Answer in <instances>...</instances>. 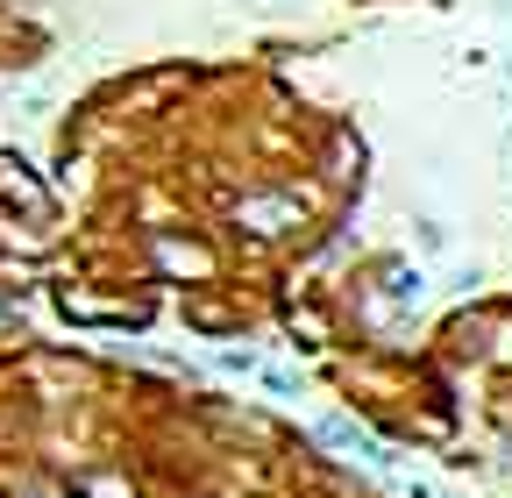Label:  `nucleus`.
<instances>
[{
    "instance_id": "nucleus-1",
    "label": "nucleus",
    "mask_w": 512,
    "mask_h": 498,
    "mask_svg": "<svg viewBox=\"0 0 512 498\" xmlns=\"http://www.w3.org/2000/svg\"><path fill=\"white\" fill-rule=\"evenodd\" d=\"M228 214H235V228H242V235H256V242H278V235L306 228V200H299V193H285V185H256V193H242Z\"/></svg>"
},
{
    "instance_id": "nucleus-2",
    "label": "nucleus",
    "mask_w": 512,
    "mask_h": 498,
    "mask_svg": "<svg viewBox=\"0 0 512 498\" xmlns=\"http://www.w3.org/2000/svg\"><path fill=\"white\" fill-rule=\"evenodd\" d=\"M0 200H8L15 214H29V221H43V214H50V193H43V185H36L15 157H0Z\"/></svg>"
},
{
    "instance_id": "nucleus-3",
    "label": "nucleus",
    "mask_w": 512,
    "mask_h": 498,
    "mask_svg": "<svg viewBox=\"0 0 512 498\" xmlns=\"http://www.w3.org/2000/svg\"><path fill=\"white\" fill-rule=\"evenodd\" d=\"M72 491H79V498H136V484L114 477V470H79V477H72Z\"/></svg>"
},
{
    "instance_id": "nucleus-4",
    "label": "nucleus",
    "mask_w": 512,
    "mask_h": 498,
    "mask_svg": "<svg viewBox=\"0 0 512 498\" xmlns=\"http://www.w3.org/2000/svg\"><path fill=\"white\" fill-rule=\"evenodd\" d=\"M157 264H171V271H214V257H207V249H192V242H157Z\"/></svg>"
},
{
    "instance_id": "nucleus-5",
    "label": "nucleus",
    "mask_w": 512,
    "mask_h": 498,
    "mask_svg": "<svg viewBox=\"0 0 512 498\" xmlns=\"http://www.w3.org/2000/svg\"><path fill=\"white\" fill-rule=\"evenodd\" d=\"M384 292H392L399 306H420V271H406V264H384Z\"/></svg>"
},
{
    "instance_id": "nucleus-6",
    "label": "nucleus",
    "mask_w": 512,
    "mask_h": 498,
    "mask_svg": "<svg viewBox=\"0 0 512 498\" xmlns=\"http://www.w3.org/2000/svg\"><path fill=\"white\" fill-rule=\"evenodd\" d=\"M313 442H328V449H363V434H356V427H349L342 413H328V420L313 427Z\"/></svg>"
},
{
    "instance_id": "nucleus-7",
    "label": "nucleus",
    "mask_w": 512,
    "mask_h": 498,
    "mask_svg": "<svg viewBox=\"0 0 512 498\" xmlns=\"http://www.w3.org/2000/svg\"><path fill=\"white\" fill-rule=\"evenodd\" d=\"M185 314H192V321H200V328H228V306H214V299H192V306H185Z\"/></svg>"
},
{
    "instance_id": "nucleus-8",
    "label": "nucleus",
    "mask_w": 512,
    "mask_h": 498,
    "mask_svg": "<svg viewBox=\"0 0 512 498\" xmlns=\"http://www.w3.org/2000/svg\"><path fill=\"white\" fill-rule=\"evenodd\" d=\"M8 321H15V306H8V299H0V328H8Z\"/></svg>"
}]
</instances>
